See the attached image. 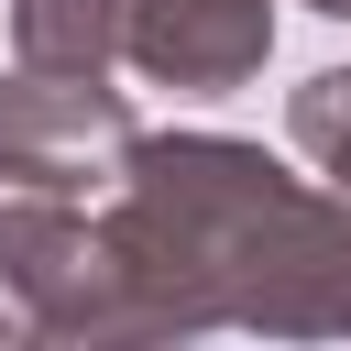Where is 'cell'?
Instances as JSON below:
<instances>
[{
	"label": "cell",
	"instance_id": "obj_1",
	"mask_svg": "<svg viewBox=\"0 0 351 351\" xmlns=\"http://www.w3.org/2000/svg\"><path fill=\"white\" fill-rule=\"evenodd\" d=\"M132 99L88 66H0V176L11 186H55V197H110L132 176Z\"/></svg>",
	"mask_w": 351,
	"mask_h": 351
},
{
	"label": "cell",
	"instance_id": "obj_2",
	"mask_svg": "<svg viewBox=\"0 0 351 351\" xmlns=\"http://www.w3.org/2000/svg\"><path fill=\"white\" fill-rule=\"evenodd\" d=\"M274 55V0H132L121 66L176 88V99H230Z\"/></svg>",
	"mask_w": 351,
	"mask_h": 351
},
{
	"label": "cell",
	"instance_id": "obj_3",
	"mask_svg": "<svg viewBox=\"0 0 351 351\" xmlns=\"http://www.w3.org/2000/svg\"><path fill=\"white\" fill-rule=\"evenodd\" d=\"M132 44V0H11V55L22 66H88L110 77Z\"/></svg>",
	"mask_w": 351,
	"mask_h": 351
},
{
	"label": "cell",
	"instance_id": "obj_4",
	"mask_svg": "<svg viewBox=\"0 0 351 351\" xmlns=\"http://www.w3.org/2000/svg\"><path fill=\"white\" fill-rule=\"evenodd\" d=\"M285 143H296L329 186H351V66H318V77L285 99Z\"/></svg>",
	"mask_w": 351,
	"mask_h": 351
},
{
	"label": "cell",
	"instance_id": "obj_5",
	"mask_svg": "<svg viewBox=\"0 0 351 351\" xmlns=\"http://www.w3.org/2000/svg\"><path fill=\"white\" fill-rule=\"evenodd\" d=\"M307 11H318V22H351V0H307Z\"/></svg>",
	"mask_w": 351,
	"mask_h": 351
}]
</instances>
